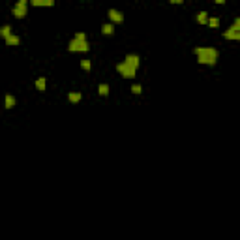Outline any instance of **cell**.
I'll return each instance as SVG.
<instances>
[{
    "label": "cell",
    "mask_w": 240,
    "mask_h": 240,
    "mask_svg": "<svg viewBox=\"0 0 240 240\" xmlns=\"http://www.w3.org/2000/svg\"><path fill=\"white\" fill-rule=\"evenodd\" d=\"M193 53L197 54V62L205 66H214L218 60V51L214 47H197Z\"/></svg>",
    "instance_id": "obj_1"
},
{
    "label": "cell",
    "mask_w": 240,
    "mask_h": 240,
    "mask_svg": "<svg viewBox=\"0 0 240 240\" xmlns=\"http://www.w3.org/2000/svg\"><path fill=\"white\" fill-rule=\"evenodd\" d=\"M88 49L90 47H88L86 39H77V38H73L68 45V51H71V53H86Z\"/></svg>",
    "instance_id": "obj_2"
},
{
    "label": "cell",
    "mask_w": 240,
    "mask_h": 240,
    "mask_svg": "<svg viewBox=\"0 0 240 240\" xmlns=\"http://www.w3.org/2000/svg\"><path fill=\"white\" fill-rule=\"evenodd\" d=\"M223 38H225V39H235V41L240 39V21L238 19L233 23V26H231L229 30L223 32Z\"/></svg>",
    "instance_id": "obj_3"
},
{
    "label": "cell",
    "mask_w": 240,
    "mask_h": 240,
    "mask_svg": "<svg viewBox=\"0 0 240 240\" xmlns=\"http://www.w3.org/2000/svg\"><path fill=\"white\" fill-rule=\"evenodd\" d=\"M116 71L122 75V77H126V79H133L135 77V68H131V66H128L126 62H120L118 66H116Z\"/></svg>",
    "instance_id": "obj_4"
},
{
    "label": "cell",
    "mask_w": 240,
    "mask_h": 240,
    "mask_svg": "<svg viewBox=\"0 0 240 240\" xmlns=\"http://www.w3.org/2000/svg\"><path fill=\"white\" fill-rule=\"evenodd\" d=\"M26 9H28V2H17L15 8H13V15L17 19H23L26 15Z\"/></svg>",
    "instance_id": "obj_5"
},
{
    "label": "cell",
    "mask_w": 240,
    "mask_h": 240,
    "mask_svg": "<svg viewBox=\"0 0 240 240\" xmlns=\"http://www.w3.org/2000/svg\"><path fill=\"white\" fill-rule=\"evenodd\" d=\"M107 15H109V19H111L113 23H122V21H124V15H122L118 9H109Z\"/></svg>",
    "instance_id": "obj_6"
},
{
    "label": "cell",
    "mask_w": 240,
    "mask_h": 240,
    "mask_svg": "<svg viewBox=\"0 0 240 240\" xmlns=\"http://www.w3.org/2000/svg\"><path fill=\"white\" fill-rule=\"evenodd\" d=\"M124 62H126L128 66H131V68H135V69L139 68V56H137V54H128Z\"/></svg>",
    "instance_id": "obj_7"
},
{
    "label": "cell",
    "mask_w": 240,
    "mask_h": 240,
    "mask_svg": "<svg viewBox=\"0 0 240 240\" xmlns=\"http://www.w3.org/2000/svg\"><path fill=\"white\" fill-rule=\"evenodd\" d=\"M30 4L32 6H38V8H41V6H53L54 4V0H30Z\"/></svg>",
    "instance_id": "obj_8"
},
{
    "label": "cell",
    "mask_w": 240,
    "mask_h": 240,
    "mask_svg": "<svg viewBox=\"0 0 240 240\" xmlns=\"http://www.w3.org/2000/svg\"><path fill=\"white\" fill-rule=\"evenodd\" d=\"M81 98H83V94H81V92H69V94H68V100H69L71 103H79V101H81Z\"/></svg>",
    "instance_id": "obj_9"
},
{
    "label": "cell",
    "mask_w": 240,
    "mask_h": 240,
    "mask_svg": "<svg viewBox=\"0 0 240 240\" xmlns=\"http://www.w3.org/2000/svg\"><path fill=\"white\" fill-rule=\"evenodd\" d=\"M45 86H47V81H45V77H39V79L36 81V88H38L39 92H43V90H45Z\"/></svg>",
    "instance_id": "obj_10"
},
{
    "label": "cell",
    "mask_w": 240,
    "mask_h": 240,
    "mask_svg": "<svg viewBox=\"0 0 240 240\" xmlns=\"http://www.w3.org/2000/svg\"><path fill=\"white\" fill-rule=\"evenodd\" d=\"M15 107V98L11 94H6V109H11Z\"/></svg>",
    "instance_id": "obj_11"
},
{
    "label": "cell",
    "mask_w": 240,
    "mask_h": 240,
    "mask_svg": "<svg viewBox=\"0 0 240 240\" xmlns=\"http://www.w3.org/2000/svg\"><path fill=\"white\" fill-rule=\"evenodd\" d=\"M11 34V28H9V24H4V26H0V38H8Z\"/></svg>",
    "instance_id": "obj_12"
},
{
    "label": "cell",
    "mask_w": 240,
    "mask_h": 240,
    "mask_svg": "<svg viewBox=\"0 0 240 240\" xmlns=\"http://www.w3.org/2000/svg\"><path fill=\"white\" fill-rule=\"evenodd\" d=\"M207 21H208V13H207V11H201V13L197 15V23H201V24H207Z\"/></svg>",
    "instance_id": "obj_13"
},
{
    "label": "cell",
    "mask_w": 240,
    "mask_h": 240,
    "mask_svg": "<svg viewBox=\"0 0 240 240\" xmlns=\"http://www.w3.org/2000/svg\"><path fill=\"white\" fill-rule=\"evenodd\" d=\"M207 24H208V26H212V28H218V26H220V19H218V17H208Z\"/></svg>",
    "instance_id": "obj_14"
},
{
    "label": "cell",
    "mask_w": 240,
    "mask_h": 240,
    "mask_svg": "<svg viewBox=\"0 0 240 240\" xmlns=\"http://www.w3.org/2000/svg\"><path fill=\"white\" fill-rule=\"evenodd\" d=\"M6 43H8V45H19V38L13 36V34H9V36L6 38Z\"/></svg>",
    "instance_id": "obj_15"
},
{
    "label": "cell",
    "mask_w": 240,
    "mask_h": 240,
    "mask_svg": "<svg viewBox=\"0 0 240 240\" xmlns=\"http://www.w3.org/2000/svg\"><path fill=\"white\" fill-rule=\"evenodd\" d=\"M98 94H100V96H107V94H109V84H103V83H101V84L98 86Z\"/></svg>",
    "instance_id": "obj_16"
},
{
    "label": "cell",
    "mask_w": 240,
    "mask_h": 240,
    "mask_svg": "<svg viewBox=\"0 0 240 240\" xmlns=\"http://www.w3.org/2000/svg\"><path fill=\"white\" fill-rule=\"evenodd\" d=\"M101 32L107 34V36H111V34L115 32V28H113V24H103V26H101Z\"/></svg>",
    "instance_id": "obj_17"
},
{
    "label": "cell",
    "mask_w": 240,
    "mask_h": 240,
    "mask_svg": "<svg viewBox=\"0 0 240 240\" xmlns=\"http://www.w3.org/2000/svg\"><path fill=\"white\" fill-rule=\"evenodd\" d=\"M81 68H83V69H86V71H88V69H90V68H92V62H90V60H86V58H84V60H81Z\"/></svg>",
    "instance_id": "obj_18"
},
{
    "label": "cell",
    "mask_w": 240,
    "mask_h": 240,
    "mask_svg": "<svg viewBox=\"0 0 240 240\" xmlns=\"http://www.w3.org/2000/svg\"><path fill=\"white\" fill-rule=\"evenodd\" d=\"M131 92H133V94H141V92H143V86H141V84H133V86H131Z\"/></svg>",
    "instance_id": "obj_19"
},
{
    "label": "cell",
    "mask_w": 240,
    "mask_h": 240,
    "mask_svg": "<svg viewBox=\"0 0 240 240\" xmlns=\"http://www.w3.org/2000/svg\"><path fill=\"white\" fill-rule=\"evenodd\" d=\"M75 38H77V39H86V36H84L83 32H79V34H75Z\"/></svg>",
    "instance_id": "obj_20"
},
{
    "label": "cell",
    "mask_w": 240,
    "mask_h": 240,
    "mask_svg": "<svg viewBox=\"0 0 240 240\" xmlns=\"http://www.w3.org/2000/svg\"><path fill=\"white\" fill-rule=\"evenodd\" d=\"M184 0H171V4H182Z\"/></svg>",
    "instance_id": "obj_21"
},
{
    "label": "cell",
    "mask_w": 240,
    "mask_h": 240,
    "mask_svg": "<svg viewBox=\"0 0 240 240\" xmlns=\"http://www.w3.org/2000/svg\"><path fill=\"white\" fill-rule=\"evenodd\" d=\"M216 4H225V0H216Z\"/></svg>",
    "instance_id": "obj_22"
},
{
    "label": "cell",
    "mask_w": 240,
    "mask_h": 240,
    "mask_svg": "<svg viewBox=\"0 0 240 240\" xmlns=\"http://www.w3.org/2000/svg\"><path fill=\"white\" fill-rule=\"evenodd\" d=\"M19 2H28V0H19Z\"/></svg>",
    "instance_id": "obj_23"
}]
</instances>
